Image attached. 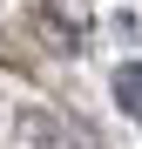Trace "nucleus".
<instances>
[{"label": "nucleus", "instance_id": "nucleus-1", "mask_svg": "<svg viewBox=\"0 0 142 149\" xmlns=\"http://www.w3.org/2000/svg\"><path fill=\"white\" fill-rule=\"evenodd\" d=\"M115 102H122V115L142 122V61H122V68H115Z\"/></svg>", "mask_w": 142, "mask_h": 149}, {"label": "nucleus", "instance_id": "nucleus-2", "mask_svg": "<svg viewBox=\"0 0 142 149\" xmlns=\"http://www.w3.org/2000/svg\"><path fill=\"white\" fill-rule=\"evenodd\" d=\"M41 149H88L75 136V122H41Z\"/></svg>", "mask_w": 142, "mask_h": 149}]
</instances>
